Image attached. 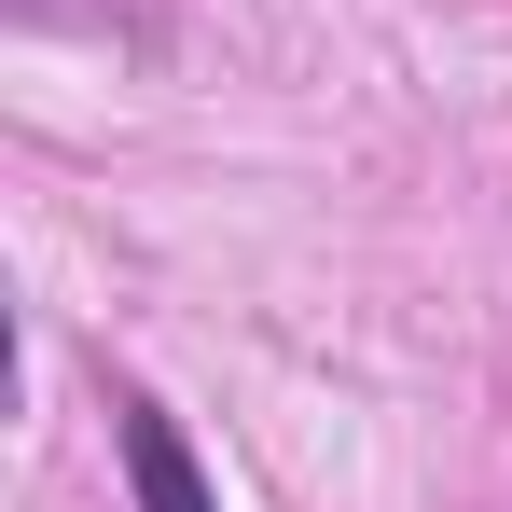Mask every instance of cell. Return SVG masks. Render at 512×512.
I'll return each instance as SVG.
<instances>
[{
    "mask_svg": "<svg viewBox=\"0 0 512 512\" xmlns=\"http://www.w3.org/2000/svg\"><path fill=\"white\" fill-rule=\"evenodd\" d=\"M111 443H125V485H139V512H222L208 499V471H194V443L167 429V402H111Z\"/></svg>",
    "mask_w": 512,
    "mask_h": 512,
    "instance_id": "1",
    "label": "cell"
}]
</instances>
